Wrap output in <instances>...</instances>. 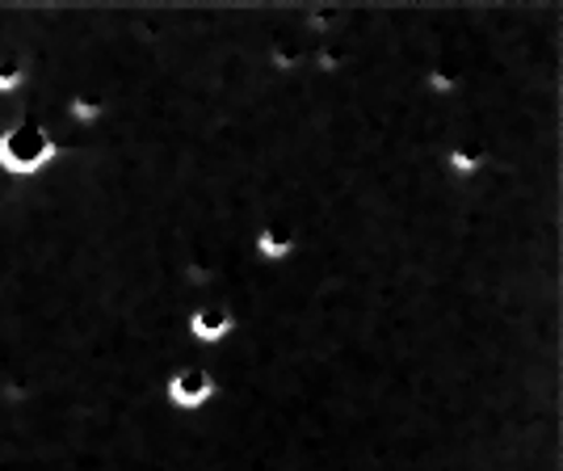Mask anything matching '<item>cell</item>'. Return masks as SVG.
<instances>
[{
  "label": "cell",
  "mask_w": 563,
  "mask_h": 471,
  "mask_svg": "<svg viewBox=\"0 0 563 471\" xmlns=\"http://www.w3.org/2000/svg\"><path fill=\"white\" fill-rule=\"evenodd\" d=\"M59 161H64V143L38 110L22 106L9 122H0V177L4 182L30 186V182L47 177Z\"/></svg>",
  "instance_id": "obj_1"
},
{
  "label": "cell",
  "mask_w": 563,
  "mask_h": 471,
  "mask_svg": "<svg viewBox=\"0 0 563 471\" xmlns=\"http://www.w3.org/2000/svg\"><path fill=\"white\" fill-rule=\"evenodd\" d=\"M219 392H223V379H219L211 358H207V362H177L165 375V383H161L165 404L173 413H181V417L207 413V408L219 401Z\"/></svg>",
  "instance_id": "obj_2"
},
{
  "label": "cell",
  "mask_w": 563,
  "mask_h": 471,
  "mask_svg": "<svg viewBox=\"0 0 563 471\" xmlns=\"http://www.w3.org/2000/svg\"><path fill=\"white\" fill-rule=\"evenodd\" d=\"M181 332L186 341L194 346V353L207 362L219 346H228L235 332V311L223 299H207V304H194L181 320Z\"/></svg>",
  "instance_id": "obj_3"
}]
</instances>
